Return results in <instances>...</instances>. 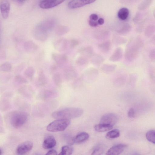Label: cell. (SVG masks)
Returning a JSON list of instances; mask_svg holds the SVG:
<instances>
[{"label": "cell", "mask_w": 155, "mask_h": 155, "mask_svg": "<svg viewBox=\"0 0 155 155\" xmlns=\"http://www.w3.org/2000/svg\"><path fill=\"white\" fill-rule=\"evenodd\" d=\"M143 45L141 39L136 38L130 40L127 45L125 58L127 61L131 62L138 56Z\"/></svg>", "instance_id": "1"}, {"label": "cell", "mask_w": 155, "mask_h": 155, "mask_svg": "<svg viewBox=\"0 0 155 155\" xmlns=\"http://www.w3.org/2000/svg\"><path fill=\"white\" fill-rule=\"evenodd\" d=\"M83 112L80 108L68 107L54 111L52 114V116L56 119L70 120L80 117Z\"/></svg>", "instance_id": "2"}, {"label": "cell", "mask_w": 155, "mask_h": 155, "mask_svg": "<svg viewBox=\"0 0 155 155\" xmlns=\"http://www.w3.org/2000/svg\"><path fill=\"white\" fill-rule=\"evenodd\" d=\"M70 120L57 119L49 124L47 127V130L51 132L63 131L70 124Z\"/></svg>", "instance_id": "3"}, {"label": "cell", "mask_w": 155, "mask_h": 155, "mask_svg": "<svg viewBox=\"0 0 155 155\" xmlns=\"http://www.w3.org/2000/svg\"><path fill=\"white\" fill-rule=\"evenodd\" d=\"M28 119L27 114L24 112H18L15 114L11 119V123L14 127L19 128L23 125Z\"/></svg>", "instance_id": "4"}, {"label": "cell", "mask_w": 155, "mask_h": 155, "mask_svg": "<svg viewBox=\"0 0 155 155\" xmlns=\"http://www.w3.org/2000/svg\"><path fill=\"white\" fill-rule=\"evenodd\" d=\"M118 117L114 114L109 113L105 114L101 117L100 123L109 125L112 126L114 125L117 122Z\"/></svg>", "instance_id": "5"}, {"label": "cell", "mask_w": 155, "mask_h": 155, "mask_svg": "<svg viewBox=\"0 0 155 155\" xmlns=\"http://www.w3.org/2000/svg\"><path fill=\"white\" fill-rule=\"evenodd\" d=\"M33 147V143L27 141L20 144L16 148V153L18 154H24L30 151Z\"/></svg>", "instance_id": "6"}, {"label": "cell", "mask_w": 155, "mask_h": 155, "mask_svg": "<svg viewBox=\"0 0 155 155\" xmlns=\"http://www.w3.org/2000/svg\"><path fill=\"white\" fill-rule=\"evenodd\" d=\"M51 57L56 64L60 68L63 67L68 62V58L64 54L53 53Z\"/></svg>", "instance_id": "7"}, {"label": "cell", "mask_w": 155, "mask_h": 155, "mask_svg": "<svg viewBox=\"0 0 155 155\" xmlns=\"http://www.w3.org/2000/svg\"><path fill=\"white\" fill-rule=\"evenodd\" d=\"M96 0H71L68 3V7L74 9L83 6L94 2Z\"/></svg>", "instance_id": "8"}, {"label": "cell", "mask_w": 155, "mask_h": 155, "mask_svg": "<svg viewBox=\"0 0 155 155\" xmlns=\"http://www.w3.org/2000/svg\"><path fill=\"white\" fill-rule=\"evenodd\" d=\"M65 0H43L39 3L40 8L48 9L55 7L61 4Z\"/></svg>", "instance_id": "9"}, {"label": "cell", "mask_w": 155, "mask_h": 155, "mask_svg": "<svg viewBox=\"0 0 155 155\" xmlns=\"http://www.w3.org/2000/svg\"><path fill=\"white\" fill-rule=\"evenodd\" d=\"M127 145L123 144L114 145L111 147L106 152L107 155H118L121 154L126 149Z\"/></svg>", "instance_id": "10"}, {"label": "cell", "mask_w": 155, "mask_h": 155, "mask_svg": "<svg viewBox=\"0 0 155 155\" xmlns=\"http://www.w3.org/2000/svg\"><path fill=\"white\" fill-rule=\"evenodd\" d=\"M68 45V41L64 38L59 39L53 43L55 49L59 51H64L67 48Z\"/></svg>", "instance_id": "11"}, {"label": "cell", "mask_w": 155, "mask_h": 155, "mask_svg": "<svg viewBox=\"0 0 155 155\" xmlns=\"http://www.w3.org/2000/svg\"><path fill=\"white\" fill-rule=\"evenodd\" d=\"M0 9L1 14L3 18L6 19L8 17L10 9V5L7 1H3L0 3Z\"/></svg>", "instance_id": "12"}, {"label": "cell", "mask_w": 155, "mask_h": 155, "mask_svg": "<svg viewBox=\"0 0 155 155\" xmlns=\"http://www.w3.org/2000/svg\"><path fill=\"white\" fill-rule=\"evenodd\" d=\"M56 144V142L53 136H49L44 140L42 146L45 149H50L55 147Z\"/></svg>", "instance_id": "13"}, {"label": "cell", "mask_w": 155, "mask_h": 155, "mask_svg": "<svg viewBox=\"0 0 155 155\" xmlns=\"http://www.w3.org/2000/svg\"><path fill=\"white\" fill-rule=\"evenodd\" d=\"M123 55L122 49L120 47H118L116 49L110 57L109 60L111 61L114 62L118 61L121 59Z\"/></svg>", "instance_id": "14"}, {"label": "cell", "mask_w": 155, "mask_h": 155, "mask_svg": "<svg viewBox=\"0 0 155 155\" xmlns=\"http://www.w3.org/2000/svg\"><path fill=\"white\" fill-rule=\"evenodd\" d=\"M64 74L66 80H70L76 77V72L73 67H70L65 70Z\"/></svg>", "instance_id": "15"}, {"label": "cell", "mask_w": 155, "mask_h": 155, "mask_svg": "<svg viewBox=\"0 0 155 155\" xmlns=\"http://www.w3.org/2000/svg\"><path fill=\"white\" fill-rule=\"evenodd\" d=\"M89 134L85 132L80 133L74 138V143H83L88 139L89 138Z\"/></svg>", "instance_id": "16"}, {"label": "cell", "mask_w": 155, "mask_h": 155, "mask_svg": "<svg viewBox=\"0 0 155 155\" xmlns=\"http://www.w3.org/2000/svg\"><path fill=\"white\" fill-rule=\"evenodd\" d=\"M113 126L100 123L96 124L94 127L95 130L98 132H102L109 131L112 129Z\"/></svg>", "instance_id": "17"}, {"label": "cell", "mask_w": 155, "mask_h": 155, "mask_svg": "<svg viewBox=\"0 0 155 155\" xmlns=\"http://www.w3.org/2000/svg\"><path fill=\"white\" fill-rule=\"evenodd\" d=\"M111 44L110 41H106L99 44L98 48L99 50L104 53L108 52L110 50Z\"/></svg>", "instance_id": "18"}, {"label": "cell", "mask_w": 155, "mask_h": 155, "mask_svg": "<svg viewBox=\"0 0 155 155\" xmlns=\"http://www.w3.org/2000/svg\"><path fill=\"white\" fill-rule=\"evenodd\" d=\"M25 48L27 52L31 53L36 51L37 50L38 47L34 42L29 41L25 43Z\"/></svg>", "instance_id": "19"}, {"label": "cell", "mask_w": 155, "mask_h": 155, "mask_svg": "<svg viewBox=\"0 0 155 155\" xmlns=\"http://www.w3.org/2000/svg\"><path fill=\"white\" fill-rule=\"evenodd\" d=\"M129 11L126 8H120L117 13L118 18L122 20H126L129 16Z\"/></svg>", "instance_id": "20"}, {"label": "cell", "mask_w": 155, "mask_h": 155, "mask_svg": "<svg viewBox=\"0 0 155 155\" xmlns=\"http://www.w3.org/2000/svg\"><path fill=\"white\" fill-rule=\"evenodd\" d=\"M79 52L83 56H91L93 54V49L91 47L86 46L81 48Z\"/></svg>", "instance_id": "21"}, {"label": "cell", "mask_w": 155, "mask_h": 155, "mask_svg": "<svg viewBox=\"0 0 155 155\" xmlns=\"http://www.w3.org/2000/svg\"><path fill=\"white\" fill-rule=\"evenodd\" d=\"M120 135V132L118 129H114L108 132L106 138L108 139H112L118 137Z\"/></svg>", "instance_id": "22"}, {"label": "cell", "mask_w": 155, "mask_h": 155, "mask_svg": "<svg viewBox=\"0 0 155 155\" xmlns=\"http://www.w3.org/2000/svg\"><path fill=\"white\" fill-rule=\"evenodd\" d=\"M73 148L70 145H65L61 148V151L59 155H70L72 154Z\"/></svg>", "instance_id": "23"}, {"label": "cell", "mask_w": 155, "mask_h": 155, "mask_svg": "<svg viewBox=\"0 0 155 155\" xmlns=\"http://www.w3.org/2000/svg\"><path fill=\"white\" fill-rule=\"evenodd\" d=\"M105 149V146L102 144H98L94 148L91 155H101Z\"/></svg>", "instance_id": "24"}, {"label": "cell", "mask_w": 155, "mask_h": 155, "mask_svg": "<svg viewBox=\"0 0 155 155\" xmlns=\"http://www.w3.org/2000/svg\"><path fill=\"white\" fill-rule=\"evenodd\" d=\"M116 65L114 64H105L101 67L102 71L106 73H109L115 69Z\"/></svg>", "instance_id": "25"}, {"label": "cell", "mask_w": 155, "mask_h": 155, "mask_svg": "<svg viewBox=\"0 0 155 155\" xmlns=\"http://www.w3.org/2000/svg\"><path fill=\"white\" fill-rule=\"evenodd\" d=\"M35 71L32 67L30 66L28 67L24 72L25 76L29 79H32L34 76Z\"/></svg>", "instance_id": "26"}, {"label": "cell", "mask_w": 155, "mask_h": 155, "mask_svg": "<svg viewBox=\"0 0 155 155\" xmlns=\"http://www.w3.org/2000/svg\"><path fill=\"white\" fill-rule=\"evenodd\" d=\"M146 137L149 142L155 144V131L154 130H149L146 134Z\"/></svg>", "instance_id": "27"}, {"label": "cell", "mask_w": 155, "mask_h": 155, "mask_svg": "<svg viewBox=\"0 0 155 155\" xmlns=\"http://www.w3.org/2000/svg\"><path fill=\"white\" fill-rule=\"evenodd\" d=\"M92 62L96 65L100 64L103 62L104 59L100 55L97 54H92Z\"/></svg>", "instance_id": "28"}, {"label": "cell", "mask_w": 155, "mask_h": 155, "mask_svg": "<svg viewBox=\"0 0 155 155\" xmlns=\"http://www.w3.org/2000/svg\"><path fill=\"white\" fill-rule=\"evenodd\" d=\"M46 77L42 70L40 71L38 78L37 79V82L39 84H44L47 81Z\"/></svg>", "instance_id": "29"}, {"label": "cell", "mask_w": 155, "mask_h": 155, "mask_svg": "<svg viewBox=\"0 0 155 155\" xmlns=\"http://www.w3.org/2000/svg\"><path fill=\"white\" fill-rule=\"evenodd\" d=\"M12 68V64L8 62L3 63L0 65V71L4 72H9Z\"/></svg>", "instance_id": "30"}, {"label": "cell", "mask_w": 155, "mask_h": 155, "mask_svg": "<svg viewBox=\"0 0 155 155\" xmlns=\"http://www.w3.org/2000/svg\"><path fill=\"white\" fill-rule=\"evenodd\" d=\"M88 62V60L84 57H80L76 60V63L80 65H83L87 64Z\"/></svg>", "instance_id": "31"}, {"label": "cell", "mask_w": 155, "mask_h": 155, "mask_svg": "<svg viewBox=\"0 0 155 155\" xmlns=\"http://www.w3.org/2000/svg\"><path fill=\"white\" fill-rule=\"evenodd\" d=\"M53 80L54 83L57 84H58L60 83L62 79L61 76L60 74L58 72L55 73L53 74Z\"/></svg>", "instance_id": "32"}, {"label": "cell", "mask_w": 155, "mask_h": 155, "mask_svg": "<svg viewBox=\"0 0 155 155\" xmlns=\"http://www.w3.org/2000/svg\"><path fill=\"white\" fill-rule=\"evenodd\" d=\"M14 80L16 82L20 84L26 83L28 82L24 77L19 75L15 76Z\"/></svg>", "instance_id": "33"}, {"label": "cell", "mask_w": 155, "mask_h": 155, "mask_svg": "<svg viewBox=\"0 0 155 155\" xmlns=\"http://www.w3.org/2000/svg\"><path fill=\"white\" fill-rule=\"evenodd\" d=\"M130 30V27L129 25H126L119 30L117 32L120 34H124L128 32Z\"/></svg>", "instance_id": "34"}, {"label": "cell", "mask_w": 155, "mask_h": 155, "mask_svg": "<svg viewBox=\"0 0 155 155\" xmlns=\"http://www.w3.org/2000/svg\"><path fill=\"white\" fill-rule=\"evenodd\" d=\"M114 43L116 45H120L124 44L127 41L125 39L120 37H117L113 39Z\"/></svg>", "instance_id": "35"}, {"label": "cell", "mask_w": 155, "mask_h": 155, "mask_svg": "<svg viewBox=\"0 0 155 155\" xmlns=\"http://www.w3.org/2000/svg\"><path fill=\"white\" fill-rule=\"evenodd\" d=\"M79 43V41L75 39H71L68 41V44L70 48H74Z\"/></svg>", "instance_id": "36"}, {"label": "cell", "mask_w": 155, "mask_h": 155, "mask_svg": "<svg viewBox=\"0 0 155 155\" xmlns=\"http://www.w3.org/2000/svg\"><path fill=\"white\" fill-rule=\"evenodd\" d=\"M127 115L128 117L130 118H133L135 116V110L134 109L131 108H130L129 110Z\"/></svg>", "instance_id": "37"}, {"label": "cell", "mask_w": 155, "mask_h": 155, "mask_svg": "<svg viewBox=\"0 0 155 155\" xmlns=\"http://www.w3.org/2000/svg\"><path fill=\"white\" fill-rule=\"evenodd\" d=\"M155 51L154 49H152L150 51L149 54V57L152 60H154L155 59Z\"/></svg>", "instance_id": "38"}, {"label": "cell", "mask_w": 155, "mask_h": 155, "mask_svg": "<svg viewBox=\"0 0 155 155\" xmlns=\"http://www.w3.org/2000/svg\"><path fill=\"white\" fill-rule=\"evenodd\" d=\"M98 16L96 14H92L89 16L90 20L96 21L98 19Z\"/></svg>", "instance_id": "39"}, {"label": "cell", "mask_w": 155, "mask_h": 155, "mask_svg": "<svg viewBox=\"0 0 155 155\" xmlns=\"http://www.w3.org/2000/svg\"><path fill=\"white\" fill-rule=\"evenodd\" d=\"M88 22L90 25L91 27H97L98 25L97 22L96 21H94L90 19L89 20Z\"/></svg>", "instance_id": "40"}, {"label": "cell", "mask_w": 155, "mask_h": 155, "mask_svg": "<svg viewBox=\"0 0 155 155\" xmlns=\"http://www.w3.org/2000/svg\"><path fill=\"white\" fill-rule=\"evenodd\" d=\"M67 143L69 145H71L75 143L74 138L71 137H68L67 140Z\"/></svg>", "instance_id": "41"}, {"label": "cell", "mask_w": 155, "mask_h": 155, "mask_svg": "<svg viewBox=\"0 0 155 155\" xmlns=\"http://www.w3.org/2000/svg\"><path fill=\"white\" fill-rule=\"evenodd\" d=\"M57 154V152L56 150L54 149H52L49 150L46 154V155H56Z\"/></svg>", "instance_id": "42"}, {"label": "cell", "mask_w": 155, "mask_h": 155, "mask_svg": "<svg viewBox=\"0 0 155 155\" xmlns=\"http://www.w3.org/2000/svg\"><path fill=\"white\" fill-rule=\"evenodd\" d=\"M97 22L98 24L102 25L104 23V20L103 18H100L98 19Z\"/></svg>", "instance_id": "43"}, {"label": "cell", "mask_w": 155, "mask_h": 155, "mask_svg": "<svg viewBox=\"0 0 155 155\" xmlns=\"http://www.w3.org/2000/svg\"><path fill=\"white\" fill-rule=\"evenodd\" d=\"M17 2H19L22 3L25 2V0H15Z\"/></svg>", "instance_id": "44"}, {"label": "cell", "mask_w": 155, "mask_h": 155, "mask_svg": "<svg viewBox=\"0 0 155 155\" xmlns=\"http://www.w3.org/2000/svg\"><path fill=\"white\" fill-rule=\"evenodd\" d=\"M2 153V151L1 149L0 148V155Z\"/></svg>", "instance_id": "45"}]
</instances>
